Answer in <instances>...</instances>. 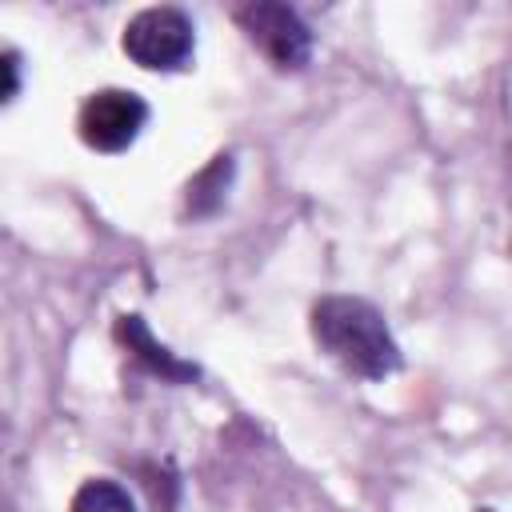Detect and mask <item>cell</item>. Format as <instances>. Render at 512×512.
Segmentation results:
<instances>
[{"mask_svg": "<svg viewBox=\"0 0 512 512\" xmlns=\"http://www.w3.org/2000/svg\"><path fill=\"white\" fill-rule=\"evenodd\" d=\"M312 336L352 376L384 380L400 368V344L392 328L360 296H324L312 308Z\"/></svg>", "mask_w": 512, "mask_h": 512, "instance_id": "6da1fadb", "label": "cell"}, {"mask_svg": "<svg viewBox=\"0 0 512 512\" xmlns=\"http://www.w3.org/2000/svg\"><path fill=\"white\" fill-rule=\"evenodd\" d=\"M192 20L180 8H144L124 24V52L148 72H176L192 56Z\"/></svg>", "mask_w": 512, "mask_h": 512, "instance_id": "7a4b0ae2", "label": "cell"}, {"mask_svg": "<svg viewBox=\"0 0 512 512\" xmlns=\"http://www.w3.org/2000/svg\"><path fill=\"white\" fill-rule=\"evenodd\" d=\"M148 124V104L128 88H100L80 108V140L96 152H124Z\"/></svg>", "mask_w": 512, "mask_h": 512, "instance_id": "3957f363", "label": "cell"}, {"mask_svg": "<svg viewBox=\"0 0 512 512\" xmlns=\"http://www.w3.org/2000/svg\"><path fill=\"white\" fill-rule=\"evenodd\" d=\"M244 36L276 64V68H304L308 56H312V32L308 24L288 8V4H276V0H260V4H248L236 12Z\"/></svg>", "mask_w": 512, "mask_h": 512, "instance_id": "277c9868", "label": "cell"}, {"mask_svg": "<svg viewBox=\"0 0 512 512\" xmlns=\"http://www.w3.org/2000/svg\"><path fill=\"white\" fill-rule=\"evenodd\" d=\"M116 336L128 344V352H136V356H140L152 372H160L164 380H192V376H196L192 364H184L180 356H172L164 344L152 340V332H148V324H144L140 316H120V320H116Z\"/></svg>", "mask_w": 512, "mask_h": 512, "instance_id": "5b68a950", "label": "cell"}, {"mask_svg": "<svg viewBox=\"0 0 512 512\" xmlns=\"http://www.w3.org/2000/svg\"><path fill=\"white\" fill-rule=\"evenodd\" d=\"M228 176H232V156H216V160L188 184V212H192V216L212 212V208L224 200Z\"/></svg>", "mask_w": 512, "mask_h": 512, "instance_id": "8992f818", "label": "cell"}, {"mask_svg": "<svg viewBox=\"0 0 512 512\" xmlns=\"http://www.w3.org/2000/svg\"><path fill=\"white\" fill-rule=\"evenodd\" d=\"M72 512H136V504L116 480H88L72 496Z\"/></svg>", "mask_w": 512, "mask_h": 512, "instance_id": "52a82bcc", "label": "cell"}, {"mask_svg": "<svg viewBox=\"0 0 512 512\" xmlns=\"http://www.w3.org/2000/svg\"><path fill=\"white\" fill-rule=\"evenodd\" d=\"M16 68H20V60H16V52H8V56H4V72H8V88H4V100H12V96H16Z\"/></svg>", "mask_w": 512, "mask_h": 512, "instance_id": "ba28073f", "label": "cell"}, {"mask_svg": "<svg viewBox=\"0 0 512 512\" xmlns=\"http://www.w3.org/2000/svg\"><path fill=\"white\" fill-rule=\"evenodd\" d=\"M480 512H492V508H480Z\"/></svg>", "mask_w": 512, "mask_h": 512, "instance_id": "9c48e42d", "label": "cell"}]
</instances>
